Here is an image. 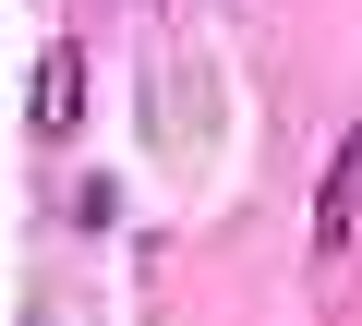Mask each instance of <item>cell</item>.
I'll return each instance as SVG.
<instances>
[{
  "label": "cell",
  "instance_id": "6da1fadb",
  "mask_svg": "<svg viewBox=\"0 0 362 326\" xmlns=\"http://www.w3.org/2000/svg\"><path fill=\"white\" fill-rule=\"evenodd\" d=\"M350 218H362V145L338 133V157H326V194H314V254H338V242H350Z\"/></svg>",
  "mask_w": 362,
  "mask_h": 326
},
{
  "label": "cell",
  "instance_id": "7a4b0ae2",
  "mask_svg": "<svg viewBox=\"0 0 362 326\" xmlns=\"http://www.w3.org/2000/svg\"><path fill=\"white\" fill-rule=\"evenodd\" d=\"M25 109H37V133H73V109H85V61L49 37V61L25 73Z\"/></svg>",
  "mask_w": 362,
  "mask_h": 326
}]
</instances>
